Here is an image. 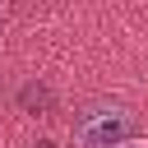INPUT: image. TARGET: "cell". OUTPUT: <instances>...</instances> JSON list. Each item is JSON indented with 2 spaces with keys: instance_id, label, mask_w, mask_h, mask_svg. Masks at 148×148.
Masks as SVG:
<instances>
[{
  "instance_id": "obj_4",
  "label": "cell",
  "mask_w": 148,
  "mask_h": 148,
  "mask_svg": "<svg viewBox=\"0 0 148 148\" xmlns=\"http://www.w3.org/2000/svg\"><path fill=\"white\" fill-rule=\"evenodd\" d=\"M0 28H5V9H0Z\"/></svg>"
},
{
  "instance_id": "obj_5",
  "label": "cell",
  "mask_w": 148,
  "mask_h": 148,
  "mask_svg": "<svg viewBox=\"0 0 148 148\" xmlns=\"http://www.w3.org/2000/svg\"><path fill=\"white\" fill-rule=\"evenodd\" d=\"M120 148H139V143H120Z\"/></svg>"
},
{
  "instance_id": "obj_3",
  "label": "cell",
  "mask_w": 148,
  "mask_h": 148,
  "mask_svg": "<svg viewBox=\"0 0 148 148\" xmlns=\"http://www.w3.org/2000/svg\"><path fill=\"white\" fill-rule=\"evenodd\" d=\"M32 148H56V143H51V139H37V143H32Z\"/></svg>"
},
{
  "instance_id": "obj_2",
  "label": "cell",
  "mask_w": 148,
  "mask_h": 148,
  "mask_svg": "<svg viewBox=\"0 0 148 148\" xmlns=\"http://www.w3.org/2000/svg\"><path fill=\"white\" fill-rule=\"evenodd\" d=\"M18 106H23V111H32V116H46V111L56 106L51 83H37V79H32V83H23V88H18Z\"/></svg>"
},
{
  "instance_id": "obj_1",
  "label": "cell",
  "mask_w": 148,
  "mask_h": 148,
  "mask_svg": "<svg viewBox=\"0 0 148 148\" xmlns=\"http://www.w3.org/2000/svg\"><path fill=\"white\" fill-rule=\"evenodd\" d=\"M130 111L125 106H88L74 120V143L79 148H120L130 143Z\"/></svg>"
}]
</instances>
